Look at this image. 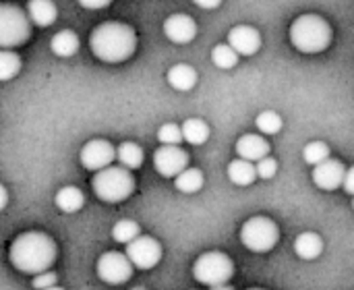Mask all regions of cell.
<instances>
[{"label": "cell", "instance_id": "ffe728a7", "mask_svg": "<svg viewBox=\"0 0 354 290\" xmlns=\"http://www.w3.org/2000/svg\"><path fill=\"white\" fill-rule=\"evenodd\" d=\"M54 203H56V208H58L60 212H64V214H75V212H79V210L85 206V195H83L81 189L68 185V187H62V189L56 193Z\"/></svg>", "mask_w": 354, "mask_h": 290}, {"label": "cell", "instance_id": "9a60e30c", "mask_svg": "<svg viewBox=\"0 0 354 290\" xmlns=\"http://www.w3.org/2000/svg\"><path fill=\"white\" fill-rule=\"evenodd\" d=\"M236 154L241 160L247 162H261L263 158H268L270 154V143L266 141V137L255 135V133H247L236 141Z\"/></svg>", "mask_w": 354, "mask_h": 290}, {"label": "cell", "instance_id": "6da1fadb", "mask_svg": "<svg viewBox=\"0 0 354 290\" xmlns=\"http://www.w3.org/2000/svg\"><path fill=\"white\" fill-rule=\"evenodd\" d=\"M56 243L39 230H27L19 235L8 249V260L15 270L23 274H44L50 272V266L56 260Z\"/></svg>", "mask_w": 354, "mask_h": 290}, {"label": "cell", "instance_id": "1f68e13d", "mask_svg": "<svg viewBox=\"0 0 354 290\" xmlns=\"http://www.w3.org/2000/svg\"><path fill=\"white\" fill-rule=\"evenodd\" d=\"M56 282H58V276H56L54 272H44V274L33 276L31 287H33L35 290H48V289H54V287H56Z\"/></svg>", "mask_w": 354, "mask_h": 290}, {"label": "cell", "instance_id": "e575fe53", "mask_svg": "<svg viewBox=\"0 0 354 290\" xmlns=\"http://www.w3.org/2000/svg\"><path fill=\"white\" fill-rule=\"evenodd\" d=\"M195 4H197L199 8H218V6H220V2H218V0H212V2H205V0H197Z\"/></svg>", "mask_w": 354, "mask_h": 290}, {"label": "cell", "instance_id": "44dd1931", "mask_svg": "<svg viewBox=\"0 0 354 290\" xmlns=\"http://www.w3.org/2000/svg\"><path fill=\"white\" fill-rule=\"evenodd\" d=\"M50 48L56 56L60 58H71L79 52V35L71 29H62L58 31L52 42H50Z\"/></svg>", "mask_w": 354, "mask_h": 290}, {"label": "cell", "instance_id": "8992f818", "mask_svg": "<svg viewBox=\"0 0 354 290\" xmlns=\"http://www.w3.org/2000/svg\"><path fill=\"white\" fill-rule=\"evenodd\" d=\"M31 35L29 15L10 2L0 4V46L4 50L25 44Z\"/></svg>", "mask_w": 354, "mask_h": 290}, {"label": "cell", "instance_id": "484cf974", "mask_svg": "<svg viewBox=\"0 0 354 290\" xmlns=\"http://www.w3.org/2000/svg\"><path fill=\"white\" fill-rule=\"evenodd\" d=\"M239 54L230 48V44H218L212 50V62L218 69H234L239 64Z\"/></svg>", "mask_w": 354, "mask_h": 290}, {"label": "cell", "instance_id": "83f0119b", "mask_svg": "<svg viewBox=\"0 0 354 290\" xmlns=\"http://www.w3.org/2000/svg\"><path fill=\"white\" fill-rule=\"evenodd\" d=\"M21 71V58L17 52L2 50L0 52V81H10Z\"/></svg>", "mask_w": 354, "mask_h": 290}, {"label": "cell", "instance_id": "74e56055", "mask_svg": "<svg viewBox=\"0 0 354 290\" xmlns=\"http://www.w3.org/2000/svg\"><path fill=\"white\" fill-rule=\"evenodd\" d=\"M131 290H145L143 287H135V289H131Z\"/></svg>", "mask_w": 354, "mask_h": 290}, {"label": "cell", "instance_id": "5b68a950", "mask_svg": "<svg viewBox=\"0 0 354 290\" xmlns=\"http://www.w3.org/2000/svg\"><path fill=\"white\" fill-rule=\"evenodd\" d=\"M193 276L199 284H205L209 289L224 287L234 276V262L222 251L203 253L193 264Z\"/></svg>", "mask_w": 354, "mask_h": 290}, {"label": "cell", "instance_id": "d590c367", "mask_svg": "<svg viewBox=\"0 0 354 290\" xmlns=\"http://www.w3.org/2000/svg\"><path fill=\"white\" fill-rule=\"evenodd\" d=\"M6 199H8V195H6V187H4V185H0V208H2V210L6 208Z\"/></svg>", "mask_w": 354, "mask_h": 290}, {"label": "cell", "instance_id": "7402d4cb", "mask_svg": "<svg viewBox=\"0 0 354 290\" xmlns=\"http://www.w3.org/2000/svg\"><path fill=\"white\" fill-rule=\"evenodd\" d=\"M116 158H118L122 168L137 170L143 164V149L137 143H133V141H124V143H120L116 147Z\"/></svg>", "mask_w": 354, "mask_h": 290}, {"label": "cell", "instance_id": "5bb4252c", "mask_svg": "<svg viewBox=\"0 0 354 290\" xmlns=\"http://www.w3.org/2000/svg\"><path fill=\"white\" fill-rule=\"evenodd\" d=\"M164 33L174 44H189L197 35V23L187 12H174L164 21Z\"/></svg>", "mask_w": 354, "mask_h": 290}, {"label": "cell", "instance_id": "2e32d148", "mask_svg": "<svg viewBox=\"0 0 354 290\" xmlns=\"http://www.w3.org/2000/svg\"><path fill=\"white\" fill-rule=\"evenodd\" d=\"M168 83H170V87H174L176 91H191L195 85H197V71L191 66V64H185V62H180V64H174L170 71H168Z\"/></svg>", "mask_w": 354, "mask_h": 290}, {"label": "cell", "instance_id": "cb8c5ba5", "mask_svg": "<svg viewBox=\"0 0 354 290\" xmlns=\"http://www.w3.org/2000/svg\"><path fill=\"white\" fill-rule=\"evenodd\" d=\"M174 187L180 193H197L203 187V172L199 168H187L174 179Z\"/></svg>", "mask_w": 354, "mask_h": 290}, {"label": "cell", "instance_id": "4fadbf2b", "mask_svg": "<svg viewBox=\"0 0 354 290\" xmlns=\"http://www.w3.org/2000/svg\"><path fill=\"white\" fill-rule=\"evenodd\" d=\"M346 168L340 160H326L324 164L313 168V183L324 189V191H336L340 187H344V179H346Z\"/></svg>", "mask_w": 354, "mask_h": 290}, {"label": "cell", "instance_id": "52a82bcc", "mask_svg": "<svg viewBox=\"0 0 354 290\" xmlns=\"http://www.w3.org/2000/svg\"><path fill=\"white\" fill-rule=\"evenodd\" d=\"M280 239L278 224L266 216L249 218L241 228V243L253 253H268Z\"/></svg>", "mask_w": 354, "mask_h": 290}, {"label": "cell", "instance_id": "f546056e", "mask_svg": "<svg viewBox=\"0 0 354 290\" xmlns=\"http://www.w3.org/2000/svg\"><path fill=\"white\" fill-rule=\"evenodd\" d=\"M183 139V127H178L176 123H166L158 129V141L162 145H178Z\"/></svg>", "mask_w": 354, "mask_h": 290}, {"label": "cell", "instance_id": "4dcf8cb0", "mask_svg": "<svg viewBox=\"0 0 354 290\" xmlns=\"http://www.w3.org/2000/svg\"><path fill=\"white\" fill-rule=\"evenodd\" d=\"M255 166H257V176H259V179H266V181H268V179H274L276 172H278V162H276L274 158H270V156L263 158L261 162H257Z\"/></svg>", "mask_w": 354, "mask_h": 290}, {"label": "cell", "instance_id": "ac0fdd59", "mask_svg": "<svg viewBox=\"0 0 354 290\" xmlns=\"http://www.w3.org/2000/svg\"><path fill=\"white\" fill-rule=\"evenodd\" d=\"M295 251L301 260H317L324 253V241L317 233H303L295 241Z\"/></svg>", "mask_w": 354, "mask_h": 290}, {"label": "cell", "instance_id": "603a6c76", "mask_svg": "<svg viewBox=\"0 0 354 290\" xmlns=\"http://www.w3.org/2000/svg\"><path fill=\"white\" fill-rule=\"evenodd\" d=\"M183 137L191 145H203L209 139V127L201 118H187L183 123Z\"/></svg>", "mask_w": 354, "mask_h": 290}, {"label": "cell", "instance_id": "d6a6232c", "mask_svg": "<svg viewBox=\"0 0 354 290\" xmlns=\"http://www.w3.org/2000/svg\"><path fill=\"white\" fill-rule=\"evenodd\" d=\"M79 4H81L83 8H91V10H100V8L110 6V2H108V0H81Z\"/></svg>", "mask_w": 354, "mask_h": 290}, {"label": "cell", "instance_id": "3957f363", "mask_svg": "<svg viewBox=\"0 0 354 290\" xmlns=\"http://www.w3.org/2000/svg\"><path fill=\"white\" fill-rule=\"evenodd\" d=\"M332 25L315 12L301 15L290 25V42L299 52L305 54H319L328 50L332 44Z\"/></svg>", "mask_w": 354, "mask_h": 290}, {"label": "cell", "instance_id": "836d02e7", "mask_svg": "<svg viewBox=\"0 0 354 290\" xmlns=\"http://www.w3.org/2000/svg\"><path fill=\"white\" fill-rule=\"evenodd\" d=\"M344 191H346L348 195H354V166L353 168H348V172H346V179H344Z\"/></svg>", "mask_w": 354, "mask_h": 290}, {"label": "cell", "instance_id": "e0dca14e", "mask_svg": "<svg viewBox=\"0 0 354 290\" xmlns=\"http://www.w3.org/2000/svg\"><path fill=\"white\" fill-rule=\"evenodd\" d=\"M27 15L33 25L37 27H48L56 21V4L50 0H29L27 2Z\"/></svg>", "mask_w": 354, "mask_h": 290}, {"label": "cell", "instance_id": "d4e9b609", "mask_svg": "<svg viewBox=\"0 0 354 290\" xmlns=\"http://www.w3.org/2000/svg\"><path fill=\"white\" fill-rule=\"evenodd\" d=\"M139 237H141V228H139V224L133 222V220H120V222H116L114 228H112V239H114L116 243L131 245V243L137 241Z\"/></svg>", "mask_w": 354, "mask_h": 290}, {"label": "cell", "instance_id": "30bf717a", "mask_svg": "<svg viewBox=\"0 0 354 290\" xmlns=\"http://www.w3.org/2000/svg\"><path fill=\"white\" fill-rule=\"evenodd\" d=\"M116 158V147L106 141V139H91L83 145L81 149V164L85 170H91V172H102L106 168L112 166Z\"/></svg>", "mask_w": 354, "mask_h": 290}, {"label": "cell", "instance_id": "277c9868", "mask_svg": "<svg viewBox=\"0 0 354 290\" xmlns=\"http://www.w3.org/2000/svg\"><path fill=\"white\" fill-rule=\"evenodd\" d=\"M91 189L102 201L120 203V201L129 199L131 193L135 191V179H133L131 170H127L122 166H110L91 179Z\"/></svg>", "mask_w": 354, "mask_h": 290}, {"label": "cell", "instance_id": "8fae6325", "mask_svg": "<svg viewBox=\"0 0 354 290\" xmlns=\"http://www.w3.org/2000/svg\"><path fill=\"white\" fill-rule=\"evenodd\" d=\"M127 257L137 270H151L160 264L162 260V245L153 237L141 235L137 241L127 245Z\"/></svg>", "mask_w": 354, "mask_h": 290}, {"label": "cell", "instance_id": "60d3db41", "mask_svg": "<svg viewBox=\"0 0 354 290\" xmlns=\"http://www.w3.org/2000/svg\"><path fill=\"white\" fill-rule=\"evenodd\" d=\"M353 208H354V199H353Z\"/></svg>", "mask_w": 354, "mask_h": 290}, {"label": "cell", "instance_id": "9c48e42d", "mask_svg": "<svg viewBox=\"0 0 354 290\" xmlns=\"http://www.w3.org/2000/svg\"><path fill=\"white\" fill-rule=\"evenodd\" d=\"M153 168L166 179H176L189 168V154L178 145H162L153 154Z\"/></svg>", "mask_w": 354, "mask_h": 290}, {"label": "cell", "instance_id": "7a4b0ae2", "mask_svg": "<svg viewBox=\"0 0 354 290\" xmlns=\"http://www.w3.org/2000/svg\"><path fill=\"white\" fill-rule=\"evenodd\" d=\"M89 48L102 62H124L137 50L135 29L120 21H106L89 35Z\"/></svg>", "mask_w": 354, "mask_h": 290}, {"label": "cell", "instance_id": "7c38bea8", "mask_svg": "<svg viewBox=\"0 0 354 290\" xmlns=\"http://www.w3.org/2000/svg\"><path fill=\"white\" fill-rule=\"evenodd\" d=\"M228 44L239 56H253L261 48V35L251 25H234L228 31Z\"/></svg>", "mask_w": 354, "mask_h": 290}, {"label": "cell", "instance_id": "8d00e7d4", "mask_svg": "<svg viewBox=\"0 0 354 290\" xmlns=\"http://www.w3.org/2000/svg\"><path fill=\"white\" fill-rule=\"evenodd\" d=\"M209 290H232L230 284H224V287H216V289H209Z\"/></svg>", "mask_w": 354, "mask_h": 290}, {"label": "cell", "instance_id": "d6986e66", "mask_svg": "<svg viewBox=\"0 0 354 290\" xmlns=\"http://www.w3.org/2000/svg\"><path fill=\"white\" fill-rule=\"evenodd\" d=\"M228 179L239 187H249L257 179V166L253 162L236 158L228 164Z\"/></svg>", "mask_w": 354, "mask_h": 290}, {"label": "cell", "instance_id": "ba28073f", "mask_svg": "<svg viewBox=\"0 0 354 290\" xmlns=\"http://www.w3.org/2000/svg\"><path fill=\"white\" fill-rule=\"evenodd\" d=\"M133 264L127 257V253H118V251H108L97 260V276L100 280H104L106 284H124L131 280L133 276Z\"/></svg>", "mask_w": 354, "mask_h": 290}, {"label": "cell", "instance_id": "4316f807", "mask_svg": "<svg viewBox=\"0 0 354 290\" xmlns=\"http://www.w3.org/2000/svg\"><path fill=\"white\" fill-rule=\"evenodd\" d=\"M303 158H305L307 164H311L315 168V166L324 164L326 160H330V147H328L326 141H311V143L305 145Z\"/></svg>", "mask_w": 354, "mask_h": 290}, {"label": "cell", "instance_id": "ab89813d", "mask_svg": "<svg viewBox=\"0 0 354 290\" xmlns=\"http://www.w3.org/2000/svg\"><path fill=\"white\" fill-rule=\"evenodd\" d=\"M249 290H263V289H249Z\"/></svg>", "mask_w": 354, "mask_h": 290}, {"label": "cell", "instance_id": "f35d334b", "mask_svg": "<svg viewBox=\"0 0 354 290\" xmlns=\"http://www.w3.org/2000/svg\"><path fill=\"white\" fill-rule=\"evenodd\" d=\"M48 290H64V289H60V287H54V289H48Z\"/></svg>", "mask_w": 354, "mask_h": 290}, {"label": "cell", "instance_id": "f1b7e54d", "mask_svg": "<svg viewBox=\"0 0 354 290\" xmlns=\"http://www.w3.org/2000/svg\"><path fill=\"white\" fill-rule=\"evenodd\" d=\"M255 127H257V131H261L263 135H276V133H280V129H282V118H280V114H276L274 110H263V112L257 114Z\"/></svg>", "mask_w": 354, "mask_h": 290}]
</instances>
